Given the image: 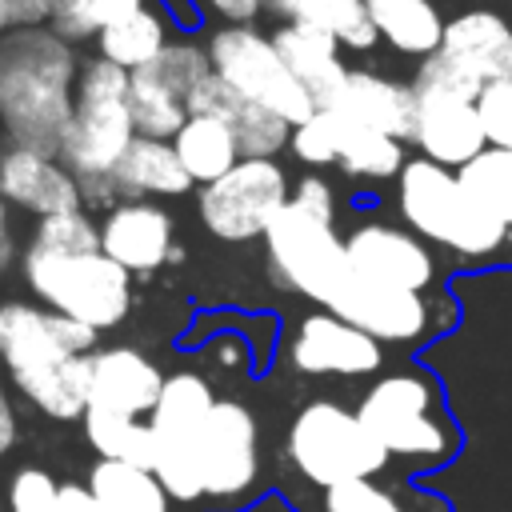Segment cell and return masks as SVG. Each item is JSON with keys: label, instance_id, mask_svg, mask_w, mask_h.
I'll list each match as a JSON object with an SVG mask.
<instances>
[{"label": "cell", "instance_id": "6da1fadb", "mask_svg": "<svg viewBox=\"0 0 512 512\" xmlns=\"http://www.w3.org/2000/svg\"><path fill=\"white\" fill-rule=\"evenodd\" d=\"M96 328L40 304H0V360L20 396L52 420H84Z\"/></svg>", "mask_w": 512, "mask_h": 512}, {"label": "cell", "instance_id": "7a4b0ae2", "mask_svg": "<svg viewBox=\"0 0 512 512\" xmlns=\"http://www.w3.org/2000/svg\"><path fill=\"white\" fill-rule=\"evenodd\" d=\"M80 60L68 40L44 28L0 36V124L12 144L60 156L76 112Z\"/></svg>", "mask_w": 512, "mask_h": 512}, {"label": "cell", "instance_id": "3957f363", "mask_svg": "<svg viewBox=\"0 0 512 512\" xmlns=\"http://www.w3.org/2000/svg\"><path fill=\"white\" fill-rule=\"evenodd\" d=\"M356 416L404 480L440 472L464 452V432L448 408L444 384L416 364L372 376L356 400Z\"/></svg>", "mask_w": 512, "mask_h": 512}, {"label": "cell", "instance_id": "277c9868", "mask_svg": "<svg viewBox=\"0 0 512 512\" xmlns=\"http://www.w3.org/2000/svg\"><path fill=\"white\" fill-rule=\"evenodd\" d=\"M396 204H400V216L404 224L456 252L460 260L468 264H488L496 256L508 252V232L500 220H492L460 184V176L428 156L420 160H408L404 172H400V192H396Z\"/></svg>", "mask_w": 512, "mask_h": 512}, {"label": "cell", "instance_id": "5b68a950", "mask_svg": "<svg viewBox=\"0 0 512 512\" xmlns=\"http://www.w3.org/2000/svg\"><path fill=\"white\" fill-rule=\"evenodd\" d=\"M132 72L104 56L80 60V80H76V112L60 144V164L80 180V184H104L112 180L116 164L132 148L136 116H132Z\"/></svg>", "mask_w": 512, "mask_h": 512}, {"label": "cell", "instance_id": "8992f818", "mask_svg": "<svg viewBox=\"0 0 512 512\" xmlns=\"http://www.w3.org/2000/svg\"><path fill=\"white\" fill-rule=\"evenodd\" d=\"M284 456L296 468L304 484L316 492L352 484V480H380L396 476L388 452L376 444V436L360 424L356 408L340 400H308L288 432H284Z\"/></svg>", "mask_w": 512, "mask_h": 512}, {"label": "cell", "instance_id": "52a82bcc", "mask_svg": "<svg viewBox=\"0 0 512 512\" xmlns=\"http://www.w3.org/2000/svg\"><path fill=\"white\" fill-rule=\"evenodd\" d=\"M20 272L44 308L96 332L116 328L132 308V272L104 252H48L28 240L20 252Z\"/></svg>", "mask_w": 512, "mask_h": 512}, {"label": "cell", "instance_id": "ba28073f", "mask_svg": "<svg viewBox=\"0 0 512 512\" xmlns=\"http://www.w3.org/2000/svg\"><path fill=\"white\" fill-rule=\"evenodd\" d=\"M264 248L272 280L320 308H328V300L352 272L344 240L336 236V220L296 200H288L284 212L272 220V228L264 232Z\"/></svg>", "mask_w": 512, "mask_h": 512}, {"label": "cell", "instance_id": "9c48e42d", "mask_svg": "<svg viewBox=\"0 0 512 512\" xmlns=\"http://www.w3.org/2000/svg\"><path fill=\"white\" fill-rule=\"evenodd\" d=\"M204 48H208L212 72L228 88H236L244 100L260 104V108L276 112L292 128L316 112L312 96L300 88V80L288 72L284 56L276 52L272 32H256V24H220Z\"/></svg>", "mask_w": 512, "mask_h": 512}, {"label": "cell", "instance_id": "30bf717a", "mask_svg": "<svg viewBox=\"0 0 512 512\" xmlns=\"http://www.w3.org/2000/svg\"><path fill=\"white\" fill-rule=\"evenodd\" d=\"M212 408H216V392L200 372H172L160 388L152 416H148L152 440H156L152 472L168 488V496L180 504L204 500L200 432H204V420Z\"/></svg>", "mask_w": 512, "mask_h": 512}, {"label": "cell", "instance_id": "8fae6325", "mask_svg": "<svg viewBox=\"0 0 512 512\" xmlns=\"http://www.w3.org/2000/svg\"><path fill=\"white\" fill-rule=\"evenodd\" d=\"M288 200V172L276 160H240L228 176L196 192V212L212 236L240 244L264 236Z\"/></svg>", "mask_w": 512, "mask_h": 512}, {"label": "cell", "instance_id": "7c38bea8", "mask_svg": "<svg viewBox=\"0 0 512 512\" xmlns=\"http://www.w3.org/2000/svg\"><path fill=\"white\" fill-rule=\"evenodd\" d=\"M260 476V428L248 404L216 400L200 432V480L204 500L236 508L252 500Z\"/></svg>", "mask_w": 512, "mask_h": 512}, {"label": "cell", "instance_id": "4fadbf2b", "mask_svg": "<svg viewBox=\"0 0 512 512\" xmlns=\"http://www.w3.org/2000/svg\"><path fill=\"white\" fill-rule=\"evenodd\" d=\"M288 364L304 376H380L384 368V344L368 332L352 328L328 308H316L300 316V324L288 336Z\"/></svg>", "mask_w": 512, "mask_h": 512}, {"label": "cell", "instance_id": "5bb4252c", "mask_svg": "<svg viewBox=\"0 0 512 512\" xmlns=\"http://www.w3.org/2000/svg\"><path fill=\"white\" fill-rule=\"evenodd\" d=\"M344 252L360 276H368L384 288L428 296V288L436 284V260H432L428 244L416 232H404L396 224H384V220L356 224L344 236Z\"/></svg>", "mask_w": 512, "mask_h": 512}, {"label": "cell", "instance_id": "9a60e30c", "mask_svg": "<svg viewBox=\"0 0 512 512\" xmlns=\"http://www.w3.org/2000/svg\"><path fill=\"white\" fill-rule=\"evenodd\" d=\"M412 92H416L412 140L428 160L460 172L468 160H476L488 148L476 100H468L460 92H444V88H412Z\"/></svg>", "mask_w": 512, "mask_h": 512}, {"label": "cell", "instance_id": "2e32d148", "mask_svg": "<svg viewBox=\"0 0 512 512\" xmlns=\"http://www.w3.org/2000/svg\"><path fill=\"white\" fill-rule=\"evenodd\" d=\"M100 248L132 276L156 272L176 256V220L160 200H120L100 220Z\"/></svg>", "mask_w": 512, "mask_h": 512}, {"label": "cell", "instance_id": "e0dca14e", "mask_svg": "<svg viewBox=\"0 0 512 512\" xmlns=\"http://www.w3.org/2000/svg\"><path fill=\"white\" fill-rule=\"evenodd\" d=\"M0 200L32 212L36 220L84 208L80 180L56 156L12 144V140L0 148Z\"/></svg>", "mask_w": 512, "mask_h": 512}, {"label": "cell", "instance_id": "ac0fdd59", "mask_svg": "<svg viewBox=\"0 0 512 512\" xmlns=\"http://www.w3.org/2000/svg\"><path fill=\"white\" fill-rule=\"evenodd\" d=\"M88 364H92L88 408H104V412H120V416H136V420L152 416L168 376H160V368L140 348H128V344L96 348L88 356Z\"/></svg>", "mask_w": 512, "mask_h": 512}, {"label": "cell", "instance_id": "d6986e66", "mask_svg": "<svg viewBox=\"0 0 512 512\" xmlns=\"http://www.w3.org/2000/svg\"><path fill=\"white\" fill-rule=\"evenodd\" d=\"M188 108H192V116H216V120H224L236 132L244 160H276V152H284L292 144V124L288 120H280L276 112L244 100L216 72L188 96Z\"/></svg>", "mask_w": 512, "mask_h": 512}, {"label": "cell", "instance_id": "ffe728a7", "mask_svg": "<svg viewBox=\"0 0 512 512\" xmlns=\"http://www.w3.org/2000/svg\"><path fill=\"white\" fill-rule=\"evenodd\" d=\"M272 44L284 56L288 72L300 80V88L312 96L316 108H336L340 104L352 68L344 64L336 36H328L320 28H304V24H280L272 32Z\"/></svg>", "mask_w": 512, "mask_h": 512}, {"label": "cell", "instance_id": "44dd1931", "mask_svg": "<svg viewBox=\"0 0 512 512\" xmlns=\"http://www.w3.org/2000/svg\"><path fill=\"white\" fill-rule=\"evenodd\" d=\"M440 52L456 60L480 88L512 80V28L488 8H472L448 20Z\"/></svg>", "mask_w": 512, "mask_h": 512}, {"label": "cell", "instance_id": "7402d4cb", "mask_svg": "<svg viewBox=\"0 0 512 512\" xmlns=\"http://www.w3.org/2000/svg\"><path fill=\"white\" fill-rule=\"evenodd\" d=\"M336 112H344L348 120L368 124L376 132H388L396 140H412V132H416V92H412V84L388 80V76L368 72V68H352Z\"/></svg>", "mask_w": 512, "mask_h": 512}, {"label": "cell", "instance_id": "603a6c76", "mask_svg": "<svg viewBox=\"0 0 512 512\" xmlns=\"http://www.w3.org/2000/svg\"><path fill=\"white\" fill-rule=\"evenodd\" d=\"M112 192L116 200H164L192 192V176L184 172L172 140L136 136L112 172Z\"/></svg>", "mask_w": 512, "mask_h": 512}, {"label": "cell", "instance_id": "cb8c5ba5", "mask_svg": "<svg viewBox=\"0 0 512 512\" xmlns=\"http://www.w3.org/2000/svg\"><path fill=\"white\" fill-rule=\"evenodd\" d=\"M444 492L424 488L420 480L380 476V480H352L316 496L320 512H436Z\"/></svg>", "mask_w": 512, "mask_h": 512}, {"label": "cell", "instance_id": "d4e9b609", "mask_svg": "<svg viewBox=\"0 0 512 512\" xmlns=\"http://www.w3.org/2000/svg\"><path fill=\"white\" fill-rule=\"evenodd\" d=\"M172 148H176L184 172L192 176V184H200V188L216 184L220 176H228L244 160L236 132L224 120H216V116H192L172 136Z\"/></svg>", "mask_w": 512, "mask_h": 512}, {"label": "cell", "instance_id": "484cf974", "mask_svg": "<svg viewBox=\"0 0 512 512\" xmlns=\"http://www.w3.org/2000/svg\"><path fill=\"white\" fill-rule=\"evenodd\" d=\"M364 8L376 24V36L388 40L396 52L424 56V60L440 52L444 20L432 0H364Z\"/></svg>", "mask_w": 512, "mask_h": 512}, {"label": "cell", "instance_id": "4316f807", "mask_svg": "<svg viewBox=\"0 0 512 512\" xmlns=\"http://www.w3.org/2000/svg\"><path fill=\"white\" fill-rule=\"evenodd\" d=\"M264 8L284 24L320 28L336 36L344 48H372L380 40L364 0H264Z\"/></svg>", "mask_w": 512, "mask_h": 512}, {"label": "cell", "instance_id": "83f0119b", "mask_svg": "<svg viewBox=\"0 0 512 512\" xmlns=\"http://www.w3.org/2000/svg\"><path fill=\"white\" fill-rule=\"evenodd\" d=\"M84 484L92 488L104 512H168L172 500L152 468L116 464V460H96Z\"/></svg>", "mask_w": 512, "mask_h": 512}, {"label": "cell", "instance_id": "f1b7e54d", "mask_svg": "<svg viewBox=\"0 0 512 512\" xmlns=\"http://www.w3.org/2000/svg\"><path fill=\"white\" fill-rule=\"evenodd\" d=\"M168 44H172V16L164 8L160 12L156 8H144V12H136V16H128V20L112 24V28H104L96 36V56L120 64L124 72H136V68L152 64Z\"/></svg>", "mask_w": 512, "mask_h": 512}, {"label": "cell", "instance_id": "f546056e", "mask_svg": "<svg viewBox=\"0 0 512 512\" xmlns=\"http://www.w3.org/2000/svg\"><path fill=\"white\" fill-rule=\"evenodd\" d=\"M80 424H84V440L96 448L100 460L152 468V460H156V440H152V424H148V420L120 416V412H104V408H88Z\"/></svg>", "mask_w": 512, "mask_h": 512}, {"label": "cell", "instance_id": "4dcf8cb0", "mask_svg": "<svg viewBox=\"0 0 512 512\" xmlns=\"http://www.w3.org/2000/svg\"><path fill=\"white\" fill-rule=\"evenodd\" d=\"M344 116V112H340ZM348 176L360 180H384V176H400L404 172V140L376 132L368 124H356L344 116V132H340V160H336Z\"/></svg>", "mask_w": 512, "mask_h": 512}, {"label": "cell", "instance_id": "1f68e13d", "mask_svg": "<svg viewBox=\"0 0 512 512\" xmlns=\"http://www.w3.org/2000/svg\"><path fill=\"white\" fill-rule=\"evenodd\" d=\"M128 100H132V116H136V132L140 136H152V140H172L188 120H192V108H188V96L164 88L156 76H148L144 68L132 72V88H128Z\"/></svg>", "mask_w": 512, "mask_h": 512}, {"label": "cell", "instance_id": "d6a6232c", "mask_svg": "<svg viewBox=\"0 0 512 512\" xmlns=\"http://www.w3.org/2000/svg\"><path fill=\"white\" fill-rule=\"evenodd\" d=\"M464 192L504 228H512V152L504 148H484L476 160H468L460 172Z\"/></svg>", "mask_w": 512, "mask_h": 512}, {"label": "cell", "instance_id": "836d02e7", "mask_svg": "<svg viewBox=\"0 0 512 512\" xmlns=\"http://www.w3.org/2000/svg\"><path fill=\"white\" fill-rule=\"evenodd\" d=\"M144 8H148V0H56L48 28L68 44H80V40H96L104 28L128 20Z\"/></svg>", "mask_w": 512, "mask_h": 512}, {"label": "cell", "instance_id": "e575fe53", "mask_svg": "<svg viewBox=\"0 0 512 512\" xmlns=\"http://www.w3.org/2000/svg\"><path fill=\"white\" fill-rule=\"evenodd\" d=\"M144 72L156 76L164 88H172L180 96H192L212 76V60H208V48H200L192 40H172L152 64H144Z\"/></svg>", "mask_w": 512, "mask_h": 512}, {"label": "cell", "instance_id": "d590c367", "mask_svg": "<svg viewBox=\"0 0 512 512\" xmlns=\"http://www.w3.org/2000/svg\"><path fill=\"white\" fill-rule=\"evenodd\" d=\"M340 132H344V116L336 108H316L304 124L292 128V152L300 164L308 168H328L340 160Z\"/></svg>", "mask_w": 512, "mask_h": 512}, {"label": "cell", "instance_id": "8d00e7d4", "mask_svg": "<svg viewBox=\"0 0 512 512\" xmlns=\"http://www.w3.org/2000/svg\"><path fill=\"white\" fill-rule=\"evenodd\" d=\"M32 244L36 248H48V252H104L100 248V224L92 220L88 208L36 220Z\"/></svg>", "mask_w": 512, "mask_h": 512}, {"label": "cell", "instance_id": "74e56055", "mask_svg": "<svg viewBox=\"0 0 512 512\" xmlns=\"http://www.w3.org/2000/svg\"><path fill=\"white\" fill-rule=\"evenodd\" d=\"M8 508L12 512H64L60 484L44 468H20L8 484Z\"/></svg>", "mask_w": 512, "mask_h": 512}, {"label": "cell", "instance_id": "f35d334b", "mask_svg": "<svg viewBox=\"0 0 512 512\" xmlns=\"http://www.w3.org/2000/svg\"><path fill=\"white\" fill-rule=\"evenodd\" d=\"M476 108H480V124H484L488 148L512 152V80L488 84V88L480 92Z\"/></svg>", "mask_w": 512, "mask_h": 512}, {"label": "cell", "instance_id": "ab89813d", "mask_svg": "<svg viewBox=\"0 0 512 512\" xmlns=\"http://www.w3.org/2000/svg\"><path fill=\"white\" fill-rule=\"evenodd\" d=\"M196 8L220 24H252L264 12V0H196Z\"/></svg>", "mask_w": 512, "mask_h": 512}, {"label": "cell", "instance_id": "60d3db41", "mask_svg": "<svg viewBox=\"0 0 512 512\" xmlns=\"http://www.w3.org/2000/svg\"><path fill=\"white\" fill-rule=\"evenodd\" d=\"M0 8L8 12L12 32H16V28H44L56 0H0Z\"/></svg>", "mask_w": 512, "mask_h": 512}, {"label": "cell", "instance_id": "b9f144b4", "mask_svg": "<svg viewBox=\"0 0 512 512\" xmlns=\"http://www.w3.org/2000/svg\"><path fill=\"white\" fill-rule=\"evenodd\" d=\"M60 508L64 512H104L100 500L92 496V488L88 484H76V480H64L60 484Z\"/></svg>", "mask_w": 512, "mask_h": 512}, {"label": "cell", "instance_id": "7bdbcfd3", "mask_svg": "<svg viewBox=\"0 0 512 512\" xmlns=\"http://www.w3.org/2000/svg\"><path fill=\"white\" fill-rule=\"evenodd\" d=\"M12 444H16V412H12L8 396H4V360H0V456Z\"/></svg>", "mask_w": 512, "mask_h": 512}, {"label": "cell", "instance_id": "ee69618b", "mask_svg": "<svg viewBox=\"0 0 512 512\" xmlns=\"http://www.w3.org/2000/svg\"><path fill=\"white\" fill-rule=\"evenodd\" d=\"M164 12L172 16V24H180V28H192L200 16H196V8H192V0H164Z\"/></svg>", "mask_w": 512, "mask_h": 512}, {"label": "cell", "instance_id": "f6af8a7d", "mask_svg": "<svg viewBox=\"0 0 512 512\" xmlns=\"http://www.w3.org/2000/svg\"><path fill=\"white\" fill-rule=\"evenodd\" d=\"M436 512H456V508H452V504H448V496H444V500L436 504Z\"/></svg>", "mask_w": 512, "mask_h": 512}]
</instances>
